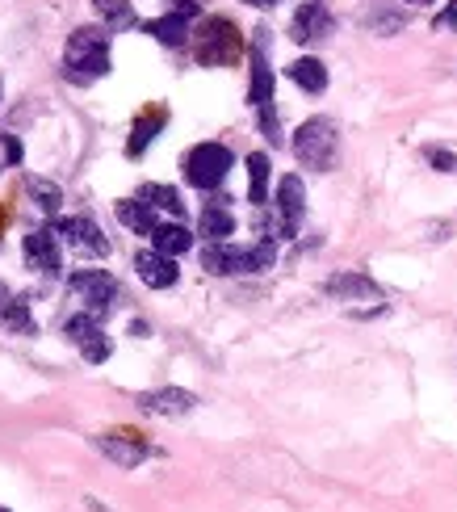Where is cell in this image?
Listing matches in <instances>:
<instances>
[{
	"mask_svg": "<svg viewBox=\"0 0 457 512\" xmlns=\"http://www.w3.org/2000/svg\"><path fill=\"white\" fill-rule=\"evenodd\" d=\"M114 215H118V223L122 227H130L135 231V236H151V231H156V206L151 202H143V198H122L118 206H114Z\"/></svg>",
	"mask_w": 457,
	"mask_h": 512,
	"instance_id": "d6986e66",
	"label": "cell"
},
{
	"mask_svg": "<svg viewBox=\"0 0 457 512\" xmlns=\"http://www.w3.org/2000/svg\"><path fill=\"white\" fill-rule=\"evenodd\" d=\"M0 303H5V286H0Z\"/></svg>",
	"mask_w": 457,
	"mask_h": 512,
	"instance_id": "d590c367",
	"label": "cell"
},
{
	"mask_svg": "<svg viewBox=\"0 0 457 512\" xmlns=\"http://www.w3.org/2000/svg\"><path fill=\"white\" fill-rule=\"evenodd\" d=\"M0 328L13 332V336H34L38 332L26 298H5V303H0Z\"/></svg>",
	"mask_w": 457,
	"mask_h": 512,
	"instance_id": "7402d4cb",
	"label": "cell"
},
{
	"mask_svg": "<svg viewBox=\"0 0 457 512\" xmlns=\"http://www.w3.org/2000/svg\"><path fill=\"white\" fill-rule=\"evenodd\" d=\"M294 156L302 168H315V173H332L336 156H340V126L332 118H307L294 131Z\"/></svg>",
	"mask_w": 457,
	"mask_h": 512,
	"instance_id": "3957f363",
	"label": "cell"
},
{
	"mask_svg": "<svg viewBox=\"0 0 457 512\" xmlns=\"http://www.w3.org/2000/svg\"><path fill=\"white\" fill-rule=\"evenodd\" d=\"M277 261V244L273 240H260L256 248H235L227 244H206L202 248V269L214 277H235V273H265Z\"/></svg>",
	"mask_w": 457,
	"mask_h": 512,
	"instance_id": "277c9868",
	"label": "cell"
},
{
	"mask_svg": "<svg viewBox=\"0 0 457 512\" xmlns=\"http://www.w3.org/2000/svg\"><path fill=\"white\" fill-rule=\"evenodd\" d=\"M323 290H328L332 298H340V303H382L386 298L382 286L365 273H332L328 282H323Z\"/></svg>",
	"mask_w": 457,
	"mask_h": 512,
	"instance_id": "5bb4252c",
	"label": "cell"
},
{
	"mask_svg": "<svg viewBox=\"0 0 457 512\" xmlns=\"http://www.w3.org/2000/svg\"><path fill=\"white\" fill-rule=\"evenodd\" d=\"M273 210H277V219L265 223V240H294L302 219H307V185H302V177L286 173L277 181Z\"/></svg>",
	"mask_w": 457,
	"mask_h": 512,
	"instance_id": "8992f818",
	"label": "cell"
},
{
	"mask_svg": "<svg viewBox=\"0 0 457 512\" xmlns=\"http://www.w3.org/2000/svg\"><path fill=\"white\" fill-rule=\"evenodd\" d=\"M26 194H30V202L42 210V215H59V206H63V189L55 185V181H47V177H26Z\"/></svg>",
	"mask_w": 457,
	"mask_h": 512,
	"instance_id": "603a6c76",
	"label": "cell"
},
{
	"mask_svg": "<svg viewBox=\"0 0 457 512\" xmlns=\"http://www.w3.org/2000/svg\"><path fill=\"white\" fill-rule=\"evenodd\" d=\"M168 13H181V17H202V5L198 0H168Z\"/></svg>",
	"mask_w": 457,
	"mask_h": 512,
	"instance_id": "1f68e13d",
	"label": "cell"
},
{
	"mask_svg": "<svg viewBox=\"0 0 457 512\" xmlns=\"http://www.w3.org/2000/svg\"><path fill=\"white\" fill-rule=\"evenodd\" d=\"M55 236L68 244L72 252H84V256H110V240H105V231H101L89 215L55 219Z\"/></svg>",
	"mask_w": 457,
	"mask_h": 512,
	"instance_id": "9c48e42d",
	"label": "cell"
},
{
	"mask_svg": "<svg viewBox=\"0 0 457 512\" xmlns=\"http://www.w3.org/2000/svg\"><path fill=\"white\" fill-rule=\"evenodd\" d=\"M361 26L374 30V34H399V30L407 26V13L386 9V5H369V9L361 13Z\"/></svg>",
	"mask_w": 457,
	"mask_h": 512,
	"instance_id": "4316f807",
	"label": "cell"
},
{
	"mask_svg": "<svg viewBox=\"0 0 457 512\" xmlns=\"http://www.w3.org/2000/svg\"><path fill=\"white\" fill-rule=\"evenodd\" d=\"M93 13L105 21V30H130L139 26L135 9H130V0H93Z\"/></svg>",
	"mask_w": 457,
	"mask_h": 512,
	"instance_id": "cb8c5ba5",
	"label": "cell"
},
{
	"mask_svg": "<svg viewBox=\"0 0 457 512\" xmlns=\"http://www.w3.org/2000/svg\"><path fill=\"white\" fill-rule=\"evenodd\" d=\"M21 256H26V269L42 273V277H55L63 269V252H59V236L55 227H38L21 240Z\"/></svg>",
	"mask_w": 457,
	"mask_h": 512,
	"instance_id": "30bf717a",
	"label": "cell"
},
{
	"mask_svg": "<svg viewBox=\"0 0 457 512\" xmlns=\"http://www.w3.org/2000/svg\"><path fill=\"white\" fill-rule=\"evenodd\" d=\"M93 450L105 454L114 466H122V471H135V466L151 454L135 433H101V437H93Z\"/></svg>",
	"mask_w": 457,
	"mask_h": 512,
	"instance_id": "4fadbf2b",
	"label": "cell"
},
{
	"mask_svg": "<svg viewBox=\"0 0 457 512\" xmlns=\"http://www.w3.org/2000/svg\"><path fill=\"white\" fill-rule=\"evenodd\" d=\"M403 5H437V0H403Z\"/></svg>",
	"mask_w": 457,
	"mask_h": 512,
	"instance_id": "e575fe53",
	"label": "cell"
},
{
	"mask_svg": "<svg viewBox=\"0 0 457 512\" xmlns=\"http://www.w3.org/2000/svg\"><path fill=\"white\" fill-rule=\"evenodd\" d=\"M198 236L206 244H227L235 236V215H231V206L227 198H214L202 206V219H198Z\"/></svg>",
	"mask_w": 457,
	"mask_h": 512,
	"instance_id": "2e32d148",
	"label": "cell"
},
{
	"mask_svg": "<svg viewBox=\"0 0 457 512\" xmlns=\"http://www.w3.org/2000/svg\"><path fill=\"white\" fill-rule=\"evenodd\" d=\"M428 164L437 168V173H457V156L453 152H445V147H428Z\"/></svg>",
	"mask_w": 457,
	"mask_h": 512,
	"instance_id": "4dcf8cb0",
	"label": "cell"
},
{
	"mask_svg": "<svg viewBox=\"0 0 457 512\" xmlns=\"http://www.w3.org/2000/svg\"><path fill=\"white\" fill-rule=\"evenodd\" d=\"M21 139L17 135H9V131H0V168H17L21 164Z\"/></svg>",
	"mask_w": 457,
	"mask_h": 512,
	"instance_id": "f546056e",
	"label": "cell"
},
{
	"mask_svg": "<svg viewBox=\"0 0 457 512\" xmlns=\"http://www.w3.org/2000/svg\"><path fill=\"white\" fill-rule=\"evenodd\" d=\"M244 55V34L231 17H202L193 30V59L202 68H231Z\"/></svg>",
	"mask_w": 457,
	"mask_h": 512,
	"instance_id": "7a4b0ae2",
	"label": "cell"
},
{
	"mask_svg": "<svg viewBox=\"0 0 457 512\" xmlns=\"http://www.w3.org/2000/svg\"><path fill=\"white\" fill-rule=\"evenodd\" d=\"M110 353H114V345H110V336H105V332H93V336L80 345V357L89 361V366H101V361H110Z\"/></svg>",
	"mask_w": 457,
	"mask_h": 512,
	"instance_id": "f1b7e54d",
	"label": "cell"
},
{
	"mask_svg": "<svg viewBox=\"0 0 457 512\" xmlns=\"http://www.w3.org/2000/svg\"><path fill=\"white\" fill-rule=\"evenodd\" d=\"M143 30L156 38V42H164V47H185V42L193 38V30H189V17H181V13H164V17H151V21H143Z\"/></svg>",
	"mask_w": 457,
	"mask_h": 512,
	"instance_id": "ffe728a7",
	"label": "cell"
},
{
	"mask_svg": "<svg viewBox=\"0 0 457 512\" xmlns=\"http://www.w3.org/2000/svg\"><path fill=\"white\" fill-rule=\"evenodd\" d=\"M286 76L298 84L302 93H323V89H328V68H323V59H315V55L294 59L286 68Z\"/></svg>",
	"mask_w": 457,
	"mask_h": 512,
	"instance_id": "44dd1931",
	"label": "cell"
},
{
	"mask_svg": "<svg viewBox=\"0 0 457 512\" xmlns=\"http://www.w3.org/2000/svg\"><path fill=\"white\" fill-rule=\"evenodd\" d=\"M139 198H143V202H151L156 210H164L168 219H185V202H181V194H177L172 185H156V181H151V185H143V189H139Z\"/></svg>",
	"mask_w": 457,
	"mask_h": 512,
	"instance_id": "d4e9b609",
	"label": "cell"
},
{
	"mask_svg": "<svg viewBox=\"0 0 457 512\" xmlns=\"http://www.w3.org/2000/svg\"><path fill=\"white\" fill-rule=\"evenodd\" d=\"M437 30H457V0L445 13H437Z\"/></svg>",
	"mask_w": 457,
	"mask_h": 512,
	"instance_id": "d6a6232c",
	"label": "cell"
},
{
	"mask_svg": "<svg viewBox=\"0 0 457 512\" xmlns=\"http://www.w3.org/2000/svg\"><path fill=\"white\" fill-rule=\"evenodd\" d=\"M93 332H101V319H97V315H89V311H76V315L63 319V336H68L76 349H80Z\"/></svg>",
	"mask_w": 457,
	"mask_h": 512,
	"instance_id": "83f0119b",
	"label": "cell"
},
{
	"mask_svg": "<svg viewBox=\"0 0 457 512\" xmlns=\"http://www.w3.org/2000/svg\"><path fill=\"white\" fill-rule=\"evenodd\" d=\"M135 403H139L143 416H164V420H172V416H189L193 408H198V395L181 391V387H160V391H143Z\"/></svg>",
	"mask_w": 457,
	"mask_h": 512,
	"instance_id": "7c38bea8",
	"label": "cell"
},
{
	"mask_svg": "<svg viewBox=\"0 0 457 512\" xmlns=\"http://www.w3.org/2000/svg\"><path fill=\"white\" fill-rule=\"evenodd\" d=\"M68 294L80 303V311H89L97 319H105L114 311V298H118V277L105 273V269H80L68 277Z\"/></svg>",
	"mask_w": 457,
	"mask_h": 512,
	"instance_id": "52a82bcc",
	"label": "cell"
},
{
	"mask_svg": "<svg viewBox=\"0 0 457 512\" xmlns=\"http://www.w3.org/2000/svg\"><path fill=\"white\" fill-rule=\"evenodd\" d=\"M63 76L72 84H93L101 76H110V30L101 26H80L68 47H63Z\"/></svg>",
	"mask_w": 457,
	"mask_h": 512,
	"instance_id": "6da1fadb",
	"label": "cell"
},
{
	"mask_svg": "<svg viewBox=\"0 0 457 512\" xmlns=\"http://www.w3.org/2000/svg\"><path fill=\"white\" fill-rule=\"evenodd\" d=\"M269 30L260 26L256 30V42H252V51H248V63H252V76H248V101H252V110H269L273 105V68H269Z\"/></svg>",
	"mask_w": 457,
	"mask_h": 512,
	"instance_id": "ba28073f",
	"label": "cell"
},
{
	"mask_svg": "<svg viewBox=\"0 0 457 512\" xmlns=\"http://www.w3.org/2000/svg\"><path fill=\"white\" fill-rule=\"evenodd\" d=\"M336 30V21L328 13V5L323 0H307V5H298L294 21H290V38L294 42H319V38H328Z\"/></svg>",
	"mask_w": 457,
	"mask_h": 512,
	"instance_id": "9a60e30c",
	"label": "cell"
},
{
	"mask_svg": "<svg viewBox=\"0 0 457 512\" xmlns=\"http://www.w3.org/2000/svg\"><path fill=\"white\" fill-rule=\"evenodd\" d=\"M0 512H9V508H0Z\"/></svg>",
	"mask_w": 457,
	"mask_h": 512,
	"instance_id": "8d00e7d4",
	"label": "cell"
},
{
	"mask_svg": "<svg viewBox=\"0 0 457 512\" xmlns=\"http://www.w3.org/2000/svg\"><path fill=\"white\" fill-rule=\"evenodd\" d=\"M244 5H252V9H273V5H281V0H244Z\"/></svg>",
	"mask_w": 457,
	"mask_h": 512,
	"instance_id": "836d02e7",
	"label": "cell"
},
{
	"mask_svg": "<svg viewBox=\"0 0 457 512\" xmlns=\"http://www.w3.org/2000/svg\"><path fill=\"white\" fill-rule=\"evenodd\" d=\"M151 248H160L164 256H185L193 248V231L181 219H160L151 231Z\"/></svg>",
	"mask_w": 457,
	"mask_h": 512,
	"instance_id": "ac0fdd59",
	"label": "cell"
},
{
	"mask_svg": "<svg viewBox=\"0 0 457 512\" xmlns=\"http://www.w3.org/2000/svg\"><path fill=\"white\" fill-rule=\"evenodd\" d=\"M164 126H168V110H164V105H156V110H147L135 126H130V139H126V156L130 160H139L143 152H147V147L151 143H156V135L164 131Z\"/></svg>",
	"mask_w": 457,
	"mask_h": 512,
	"instance_id": "e0dca14e",
	"label": "cell"
},
{
	"mask_svg": "<svg viewBox=\"0 0 457 512\" xmlns=\"http://www.w3.org/2000/svg\"><path fill=\"white\" fill-rule=\"evenodd\" d=\"M248 202L252 206H265L269 202V156L265 152H252L248 156Z\"/></svg>",
	"mask_w": 457,
	"mask_h": 512,
	"instance_id": "484cf974",
	"label": "cell"
},
{
	"mask_svg": "<svg viewBox=\"0 0 457 512\" xmlns=\"http://www.w3.org/2000/svg\"><path fill=\"white\" fill-rule=\"evenodd\" d=\"M185 181L193 189H202V194H214L227 177H231V168H235V156H231V147L227 143H198V147H189V156H185Z\"/></svg>",
	"mask_w": 457,
	"mask_h": 512,
	"instance_id": "5b68a950",
	"label": "cell"
},
{
	"mask_svg": "<svg viewBox=\"0 0 457 512\" xmlns=\"http://www.w3.org/2000/svg\"><path fill=\"white\" fill-rule=\"evenodd\" d=\"M135 273L139 282L151 290H172L181 282V269H177V256H164L160 248H143L135 252Z\"/></svg>",
	"mask_w": 457,
	"mask_h": 512,
	"instance_id": "8fae6325",
	"label": "cell"
}]
</instances>
